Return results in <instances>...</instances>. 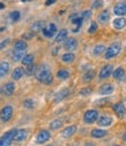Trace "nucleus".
Here are the masks:
<instances>
[{"instance_id":"17","label":"nucleus","mask_w":126,"mask_h":146,"mask_svg":"<svg viewBox=\"0 0 126 146\" xmlns=\"http://www.w3.org/2000/svg\"><path fill=\"white\" fill-rule=\"evenodd\" d=\"M112 26L115 29H118V31L125 28L126 27V19L125 18H116L112 21Z\"/></svg>"},{"instance_id":"22","label":"nucleus","mask_w":126,"mask_h":146,"mask_svg":"<svg viewBox=\"0 0 126 146\" xmlns=\"http://www.w3.org/2000/svg\"><path fill=\"white\" fill-rule=\"evenodd\" d=\"M23 75H25V69H22L21 67H18L12 72V78L14 81H19L21 77H23Z\"/></svg>"},{"instance_id":"6","label":"nucleus","mask_w":126,"mask_h":146,"mask_svg":"<svg viewBox=\"0 0 126 146\" xmlns=\"http://www.w3.org/2000/svg\"><path fill=\"white\" fill-rule=\"evenodd\" d=\"M70 20H71V23L75 26V28L72 29V32L74 33H78L80 32V29H81V27H82V25H83V19H82V17L80 15V14H74V15H71L70 17Z\"/></svg>"},{"instance_id":"39","label":"nucleus","mask_w":126,"mask_h":146,"mask_svg":"<svg viewBox=\"0 0 126 146\" xmlns=\"http://www.w3.org/2000/svg\"><path fill=\"white\" fill-rule=\"evenodd\" d=\"M91 92H92V89H91V88H84V89L80 90V96L86 97V96H89Z\"/></svg>"},{"instance_id":"45","label":"nucleus","mask_w":126,"mask_h":146,"mask_svg":"<svg viewBox=\"0 0 126 146\" xmlns=\"http://www.w3.org/2000/svg\"><path fill=\"white\" fill-rule=\"evenodd\" d=\"M0 146H11V144H8V143H6V141L0 139Z\"/></svg>"},{"instance_id":"32","label":"nucleus","mask_w":126,"mask_h":146,"mask_svg":"<svg viewBox=\"0 0 126 146\" xmlns=\"http://www.w3.org/2000/svg\"><path fill=\"white\" fill-rule=\"evenodd\" d=\"M49 126H50L52 130H58V129H61L63 126V120L62 119H54V120L50 121Z\"/></svg>"},{"instance_id":"40","label":"nucleus","mask_w":126,"mask_h":146,"mask_svg":"<svg viewBox=\"0 0 126 146\" xmlns=\"http://www.w3.org/2000/svg\"><path fill=\"white\" fill-rule=\"evenodd\" d=\"M91 14H92L91 11H83L81 13V17H82L83 20H89L91 18Z\"/></svg>"},{"instance_id":"33","label":"nucleus","mask_w":126,"mask_h":146,"mask_svg":"<svg viewBox=\"0 0 126 146\" xmlns=\"http://www.w3.org/2000/svg\"><path fill=\"white\" fill-rule=\"evenodd\" d=\"M22 64L23 66H26V67H28V66H32L33 64V62H34V55L33 54H27L26 56H25L23 58H22Z\"/></svg>"},{"instance_id":"47","label":"nucleus","mask_w":126,"mask_h":146,"mask_svg":"<svg viewBox=\"0 0 126 146\" xmlns=\"http://www.w3.org/2000/svg\"><path fill=\"white\" fill-rule=\"evenodd\" d=\"M54 3H55L54 0H48V1L46 3V5H47V6H49V5H52V4H54Z\"/></svg>"},{"instance_id":"5","label":"nucleus","mask_w":126,"mask_h":146,"mask_svg":"<svg viewBox=\"0 0 126 146\" xmlns=\"http://www.w3.org/2000/svg\"><path fill=\"white\" fill-rule=\"evenodd\" d=\"M63 47H64L66 50H68V53H70V52L75 50V49H77L78 42L75 38H67L64 40V42H63Z\"/></svg>"},{"instance_id":"20","label":"nucleus","mask_w":126,"mask_h":146,"mask_svg":"<svg viewBox=\"0 0 126 146\" xmlns=\"http://www.w3.org/2000/svg\"><path fill=\"white\" fill-rule=\"evenodd\" d=\"M14 90H15V84H14L13 82H8V83H6L5 86L3 87V92H4L6 96L13 95Z\"/></svg>"},{"instance_id":"41","label":"nucleus","mask_w":126,"mask_h":146,"mask_svg":"<svg viewBox=\"0 0 126 146\" xmlns=\"http://www.w3.org/2000/svg\"><path fill=\"white\" fill-rule=\"evenodd\" d=\"M103 6V1H99V0H97V1H94L91 4V7L92 8H99V7H102Z\"/></svg>"},{"instance_id":"8","label":"nucleus","mask_w":126,"mask_h":146,"mask_svg":"<svg viewBox=\"0 0 126 146\" xmlns=\"http://www.w3.org/2000/svg\"><path fill=\"white\" fill-rule=\"evenodd\" d=\"M112 109H113V111H115V113L117 115L118 118L123 119V118L126 117V108H125V105L123 103H116V104H113Z\"/></svg>"},{"instance_id":"49","label":"nucleus","mask_w":126,"mask_h":146,"mask_svg":"<svg viewBox=\"0 0 126 146\" xmlns=\"http://www.w3.org/2000/svg\"><path fill=\"white\" fill-rule=\"evenodd\" d=\"M123 140H124V141H126V132L123 135Z\"/></svg>"},{"instance_id":"26","label":"nucleus","mask_w":126,"mask_h":146,"mask_svg":"<svg viewBox=\"0 0 126 146\" xmlns=\"http://www.w3.org/2000/svg\"><path fill=\"white\" fill-rule=\"evenodd\" d=\"M95 75H96V72H95V70L90 69V70H88V71L85 72V74L83 75V77H82V81H83L84 83H89V82H91V81L94 80Z\"/></svg>"},{"instance_id":"18","label":"nucleus","mask_w":126,"mask_h":146,"mask_svg":"<svg viewBox=\"0 0 126 146\" xmlns=\"http://www.w3.org/2000/svg\"><path fill=\"white\" fill-rule=\"evenodd\" d=\"M15 133H17V129L9 130V131H7L0 139L4 140V141H6V143H8V144H12V141H14V136H15Z\"/></svg>"},{"instance_id":"29","label":"nucleus","mask_w":126,"mask_h":146,"mask_svg":"<svg viewBox=\"0 0 126 146\" xmlns=\"http://www.w3.org/2000/svg\"><path fill=\"white\" fill-rule=\"evenodd\" d=\"M67 38H68V31H67V29H62V31H60L58 34L56 35L55 42L60 43V42H62V41H64Z\"/></svg>"},{"instance_id":"12","label":"nucleus","mask_w":126,"mask_h":146,"mask_svg":"<svg viewBox=\"0 0 126 146\" xmlns=\"http://www.w3.org/2000/svg\"><path fill=\"white\" fill-rule=\"evenodd\" d=\"M77 131V126L76 125H70V126H67L66 129H63V131L61 132V137L62 138H70L72 137L75 133Z\"/></svg>"},{"instance_id":"21","label":"nucleus","mask_w":126,"mask_h":146,"mask_svg":"<svg viewBox=\"0 0 126 146\" xmlns=\"http://www.w3.org/2000/svg\"><path fill=\"white\" fill-rule=\"evenodd\" d=\"M69 94H70L69 89H63V90L58 91V92L55 95V97H54V101H55V102H61L62 100L67 98V97L69 96Z\"/></svg>"},{"instance_id":"14","label":"nucleus","mask_w":126,"mask_h":146,"mask_svg":"<svg viewBox=\"0 0 126 146\" xmlns=\"http://www.w3.org/2000/svg\"><path fill=\"white\" fill-rule=\"evenodd\" d=\"M27 136H28V131L26 129H19V130H17V133L14 136V141L21 143L23 140H26Z\"/></svg>"},{"instance_id":"52","label":"nucleus","mask_w":126,"mask_h":146,"mask_svg":"<svg viewBox=\"0 0 126 146\" xmlns=\"http://www.w3.org/2000/svg\"><path fill=\"white\" fill-rule=\"evenodd\" d=\"M47 146H53V145H47Z\"/></svg>"},{"instance_id":"46","label":"nucleus","mask_w":126,"mask_h":146,"mask_svg":"<svg viewBox=\"0 0 126 146\" xmlns=\"http://www.w3.org/2000/svg\"><path fill=\"white\" fill-rule=\"evenodd\" d=\"M57 52H58V47L54 48V49H53V52H52V54H53V55H56V54H57Z\"/></svg>"},{"instance_id":"7","label":"nucleus","mask_w":126,"mask_h":146,"mask_svg":"<svg viewBox=\"0 0 126 146\" xmlns=\"http://www.w3.org/2000/svg\"><path fill=\"white\" fill-rule=\"evenodd\" d=\"M113 13L118 15V18H123L126 15V1H119L113 7Z\"/></svg>"},{"instance_id":"3","label":"nucleus","mask_w":126,"mask_h":146,"mask_svg":"<svg viewBox=\"0 0 126 146\" xmlns=\"http://www.w3.org/2000/svg\"><path fill=\"white\" fill-rule=\"evenodd\" d=\"M99 118V113L95 109H90V110H86L83 115V120L85 124H92L95 121H97Z\"/></svg>"},{"instance_id":"51","label":"nucleus","mask_w":126,"mask_h":146,"mask_svg":"<svg viewBox=\"0 0 126 146\" xmlns=\"http://www.w3.org/2000/svg\"><path fill=\"white\" fill-rule=\"evenodd\" d=\"M112 146H121V145H112Z\"/></svg>"},{"instance_id":"42","label":"nucleus","mask_w":126,"mask_h":146,"mask_svg":"<svg viewBox=\"0 0 126 146\" xmlns=\"http://www.w3.org/2000/svg\"><path fill=\"white\" fill-rule=\"evenodd\" d=\"M33 36H34V33L29 31L28 33H25V34L22 35V39H26V40H29V39H32V38H33Z\"/></svg>"},{"instance_id":"37","label":"nucleus","mask_w":126,"mask_h":146,"mask_svg":"<svg viewBox=\"0 0 126 146\" xmlns=\"http://www.w3.org/2000/svg\"><path fill=\"white\" fill-rule=\"evenodd\" d=\"M97 31H98V25H97V22L92 21V22L90 23L89 28H88V33H89V34H95Z\"/></svg>"},{"instance_id":"50","label":"nucleus","mask_w":126,"mask_h":146,"mask_svg":"<svg viewBox=\"0 0 126 146\" xmlns=\"http://www.w3.org/2000/svg\"><path fill=\"white\" fill-rule=\"evenodd\" d=\"M0 8H4V4H0Z\"/></svg>"},{"instance_id":"38","label":"nucleus","mask_w":126,"mask_h":146,"mask_svg":"<svg viewBox=\"0 0 126 146\" xmlns=\"http://www.w3.org/2000/svg\"><path fill=\"white\" fill-rule=\"evenodd\" d=\"M9 17H11V19H12V21H19V19H20V12H18V11H14V12H12V13L9 14Z\"/></svg>"},{"instance_id":"43","label":"nucleus","mask_w":126,"mask_h":146,"mask_svg":"<svg viewBox=\"0 0 126 146\" xmlns=\"http://www.w3.org/2000/svg\"><path fill=\"white\" fill-rule=\"evenodd\" d=\"M9 43V39H5L4 41H1V42H0V50H3L4 49V48L7 46Z\"/></svg>"},{"instance_id":"44","label":"nucleus","mask_w":126,"mask_h":146,"mask_svg":"<svg viewBox=\"0 0 126 146\" xmlns=\"http://www.w3.org/2000/svg\"><path fill=\"white\" fill-rule=\"evenodd\" d=\"M53 78H54V77H53V74H52V75H50V76H49V77H48L43 83H44V84H50V83L53 82Z\"/></svg>"},{"instance_id":"25","label":"nucleus","mask_w":126,"mask_h":146,"mask_svg":"<svg viewBox=\"0 0 126 146\" xmlns=\"http://www.w3.org/2000/svg\"><path fill=\"white\" fill-rule=\"evenodd\" d=\"M27 47H28V44H27V42L25 40H18L14 43V50H23V52H26Z\"/></svg>"},{"instance_id":"34","label":"nucleus","mask_w":126,"mask_h":146,"mask_svg":"<svg viewBox=\"0 0 126 146\" xmlns=\"http://www.w3.org/2000/svg\"><path fill=\"white\" fill-rule=\"evenodd\" d=\"M56 76L60 78V80H68L70 77V72L67 70V69H60L57 71Z\"/></svg>"},{"instance_id":"23","label":"nucleus","mask_w":126,"mask_h":146,"mask_svg":"<svg viewBox=\"0 0 126 146\" xmlns=\"http://www.w3.org/2000/svg\"><path fill=\"white\" fill-rule=\"evenodd\" d=\"M110 20V12L107 9H104L100 13L98 14V21L100 23H106L107 21Z\"/></svg>"},{"instance_id":"31","label":"nucleus","mask_w":126,"mask_h":146,"mask_svg":"<svg viewBox=\"0 0 126 146\" xmlns=\"http://www.w3.org/2000/svg\"><path fill=\"white\" fill-rule=\"evenodd\" d=\"M42 29H43V21H35L31 27V32H33L34 34L42 31Z\"/></svg>"},{"instance_id":"27","label":"nucleus","mask_w":126,"mask_h":146,"mask_svg":"<svg viewBox=\"0 0 126 146\" xmlns=\"http://www.w3.org/2000/svg\"><path fill=\"white\" fill-rule=\"evenodd\" d=\"M75 58H76V56H75L74 53H66L61 56V61L64 63H71L75 61Z\"/></svg>"},{"instance_id":"48","label":"nucleus","mask_w":126,"mask_h":146,"mask_svg":"<svg viewBox=\"0 0 126 146\" xmlns=\"http://www.w3.org/2000/svg\"><path fill=\"white\" fill-rule=\"evenodd\" d=\"M84 146H95V145H94L92 143H86V144H85Z\"/></svg>"},{"instance_id":"1","label":"nucleus","mask_w":126,"mask_h":146,"mask_svg":"<svg viewBox=\"0 0 126 146\" xmlns=\"http://www.w3.org/2000/svg\"><path fill=\"white\" fill-rule=\"evenodd\" d=\"M35 77L37 81L40 82H44L50 75H52V71H50V68L48 64H40L39 67H36V70H35Z\"/></svg>"},{"instance_id":"24","label":"nucleus","mask_w":126,"mask_h":146,"mask_svg":"<svg viewBox=\"0 0 126 146\" xmlns=\"http://www.w3.org/2000/svg\"><path fill=\"white\" fill-rule=\"evenodd\" d=\"M9 71V63L8 62H0V78L5 77Z\"/></svg>"},{"instance_id":"9","label":"nucleus","mask_w":126,"mask_h":146,"mask_svg":"<svg viewBox=\"0 0 126 146\" xmlns=\"http://www.w3.org/2000/svg\"><path fill=\"white\" fill-rule=\"evenodd\" d=\"M50 137H52V136H50V132L48 130H41L39 133H37L36 144H39V145L44 144V143H47L50 139Z\"/></svg>"},{"instance_id":"2","label":"nucleus","mask_w":126,"mask_h":146,"mask_svg":"<svg viewBox=\"0 0 126 146\" xmlns=\"http://www.w3.org/2000/svg\"><path fill=\"white\" fill-rule=\"evenodd\" d=\"M120 52H121V44L119 42H115L110 47L106 48V50L104 53V57H105V60H111L113 57L118 56Z\"/></svg>"},{"instance_id":"15","label":"nucleus","mask_w":126,"mask_h":146,"mask_svg":"<svg viewBox=\"0 0 126 146\" xmlns=\"http://www.w3.org/2000/svg\"><path fill=\"white\" fill-rule=\"evenodd\" d=\"M113 91H115V87H113V84H111V83H105L103 86H100V88H99V94L104 95V96L111 95Z\"/></svg>"},{"instance_id":"10","label":"nucleus","mask_w":126,"mask_h":146,"mask_svg":"<svg viewBox=\"0 0 126 146\" xmlns=\"http://www.w3.org/2000/svg\"><path fill=\"white\" fill-rule=\"evenodd\" d=\"M112 72H113V66L112 64H106L100 69L98 76H99L100 80H105V78H109L112 75Z\"/></svg>"},{"instance_id":"19","label":"nucleus","mask_w":126,"mask_h":146,"mask_svg":"<svg viewBox=\"0 0 126 146\" xmlns=\"http://www.w3.org/2000/svg\"><path fill=\"white\" fill-rule=\"evenodd\" d=\"M91 137L92 138H96V139H99V138H104L107 136V131L106 130H103V129H94L91 130Z\"/></svg>"},{"instance_id":"11","label":"nucleus","mask_w":126,"mask_h":146,"mask_svg":"<svg viewBox=\"0 0 126 146\" xmlns=\"http://www.w3.org/2000/svg\"><path fill=\"white\" fill-rule=\"evenodd\" d=\"M56 31H57V27H56L55 23H49L48 26L43 27L42 34L46 36V38H53L54 34L56 33Z\"/></svg>"},{"instance_id":"30","label":"nucleus","mask_w":126,"mask_h":146,"mask_svg":"<svg viewBox=\"0 0 126 146\" xmlns=\"http://www.w3.org/2000/svg\"><path fill=\"white\" fill-rule=\"evenodd\" d=\"M105 50H106V48H105L104 44H97V46L94 47L92 54H94L95 56H99V55H102L103 53H105Z\"/></svg>"},{"instance_id":"4","label":"nucleus","mask_w":126,"mask_h":146,"mask_svg":"<svg viewBox=\"0 0 126 146\" xmlns=\"http://www.w3.org/2000/svg\"><path fill=\"white\" fill-rule=\"evenodd\" d=\"M12 117H13V108L11 105H5L0 111V119L4 123H6V121L11 120Z\"/></svg>"},{"instance_id":"13","label":"nucleus","mask_w":126,"mask_h":146,"mask_svg":"<svg viewBox=\"0 0 126 146\" xmlns=\"http://www.w3.org/2000/svg\"><path fill=\"white\" fill-rule=\"evenodd\" d=\"M97 123H98V125L100 127H109V126H111L113 124V119L110 116H102V117L98 118Z\"/></svg>"},{"instance_id":"36","label":"nucleus","mask_w":126,"mask_h":146,"mask_svg":"<svg viewBox=\"0 0 126 146\" xmlns=\"http://www.w3.org/2000/svg\"><path fill=\"white\" fill-rule=\"evenodd\" d=\"M35 70H36V67L34 64L28 66V67H26V69H25V74H26L27 76H32V75L35 74Z\"/></svg>"},{"instance_id":"35","label":"nucleus","mask_w":126,"mask_h":146,"mask_svg":"<svg viewBox=\"0 0 126 146\" xmlns=\"http://www.w3.org/2000/svg\"><path fill=\"white\" fill-rule=\"evenodd\" d=\"M22 105H23V108L29 109V110H31V109H34L35 108V102L32 98H27V100H25L22 102Z\"/></svg>"},{"instance_id":"28","label":"nucleus","mask_w":126,"mask_h":146,"mask_svg":"<svg viewBox=\"0 0 126 146\" xmlns=\"http://www.w3.org/2000/svg\"><path fill=\"white\" fill-rule=\"evenodd\" d=\"M26 56V52L23 50H14L13 54H12V58L15 62H19V61H22V58Z\"/></svg>"},{"instance_id":"16","label":"nucleus","mask_w":126,"mask_h":146,"mask_svg":"<svg viewBox=\"0 0 126 146\" xmlns=\"http://www.w3.org/2000/svg\"><path fill=\"white\" fill-rule=\"evenodd\" d=\"M112 75H113V78L117 80V81H125L126 80V72H125L124 68H121V67L117 68L116 70H113Z\"/></svg>"}]
</instances>
